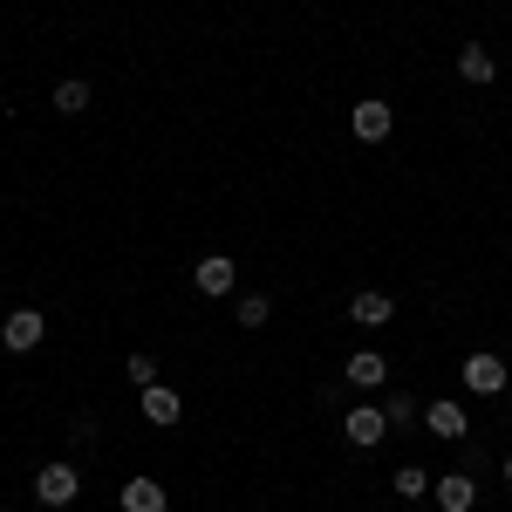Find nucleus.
I'll use <instances>...</instances> for the list:
<instances>
[{
    "mask_svg": "<svg viewBox=\"0 0 512 512\" xmlns=\"http://www.w3.org/2000/svg\"><path fill=\"white\" fill-rule=\"evenodd\" d=\"M35 499H41V506H76V499H82V472L69 465V458L41 465V472H35Z\"/></svg>",
    "mask_w": 512,
    "mask_h": 512,
    "instance_id": "nucleus-1",
    "label": "nucleus"
},
{
    "mask_svg": "<svg viewBox=\"0 0 512 512\" xmlns=\"http://www.w3.org/2000/svg\"><path fill=\"white\" fill-rule=\"evenodd\" d=\"M342 437H349L355 451H376V444L390 437V417H383V403H349V417H342Z\"/></svg>",
    "mask_w": 512,
    "mask_h": 512,
    "instance_id": "nucleus-2",
    "label": "nucleus"
},
{
    "mask_svg": "<svg viewBox=\"0 0 512 512\" xmlns=\"http://www.w3.org/2000/svg\"><path fill=\"white\" fill-rule=\"evenodd\" d=\"M349 130L362 137V144H383V137L396 130V110L383 103V96H362V103L349 110Z\"/></svg>",
    "mask_w": 512,
    "mask_h": 512,
    "instance_id": "nucleus-3",
    "label": "nucleus"
},
{
    "mask_svg": "<svg viewBox=\"0 0 512 512\" xmlns=\"http://www.w3.org/2000/svg\"><path fill=\"white\" fill-rule=\"evenodd\" d=\"M41 335H48V315H41V308H14V315L0 321V342H7L14 355L41 349Z\"/></svg>",
    "mask_w": 512,
    "mask_h": 512,
    "instance_id": "nucleus-4",
    "label": "nucleus"
},
{
    "mask_svg": "<svg viewBox=\"0 0 512 512\" xmlns=\"http://www.w3.org/2000/svg\"><path fill=\"white\" fill-rule=\"evenodd\" d=\"M431 499H437V512H472L478 506V478L472 472H437Z\"/></svg>",
    "mask_w": 512,
    "mask_h": 512,
    "instance_id": "nucleus-5",
    "label": "nucleus"
},
{
    "mask_svg": "<svg viewBox=\"0 0 512 512\" xmlns=\"http://www.w3.org/2000/svg\"><path fill=\"white\" fill-rule=\"evenodd\" d=\"M458 376H465V390H472V396H499V390H506V362H499L492 349L465 355V369H458Z\"/></svg>",
    "mask_w": 512,
    "mask_h": 512,
    "instance_id": "nucleus-6",
    "label": "nucleus"
},
{
    "mask_svg": "<svg viewBox=\"0 0 512 512\" xmlns=\"http://www.w3.org/2000/svg\"><path fill=\"white\" fill-rule=\"evenodd\" d=\"M424 431L444 437V444H458V437L472 431V417H465V403H458V396H444V403H431V410H424Z\"/></svg>",
    "mask_w": 512,
    "mask_h": 512,
    "instance_id": "nucleus-7",
    "label": "nucleus"
},
{
    "mask_svg": "<svg viewBox=\"0 0 512 512\" xmlns=\"http://www.w3.org/2000/svg\"><path fill=\"white\" fill-rule=\"evenodd\" d=\"M233 280H239V267L226 260V253H205V260L192 267V287H198V294H212V301H219V294H233Z\"/></svg>",
    "mask_w": 512,
    "mask_h": 512,
    "instance_id": "nucleus-8",
    "label": "nucleus"
},
{
    "mask_svg": "<svg viewBox=\"0 0 512 512\" xmlns=\"http://www.w3.org/2000/svg\"><path fill=\"white\" fill-rule=\"evenodd\" d=\"M342 369H349V383H355V390H383V383H390V362H383L376 349H355L349 362H342Z\"/></svg>",
    "mask_w": 512,
    "mask_h": 512,
    "instance_id": "nucleus-9",
    "label": "nucleus"
},
{
    "mask_svg": "<svg viewBox=\"0 0 512 512\" xmlns=\"http://www.w3.org/2000/svg\"><path fill=\"white\" fill-rule=\"evenodd\" d=\"M349 321H355V328H390V321H396L390 294H376V287H369V294H355V301H349Z\"/></svg>",
    "mask_w": 512,
    "mask_h": 512,
    "instance_id": "nucleus-10",
    "label": "nucleus"
},
{
    "mask_svg": "<svg viewBox=\"0 0 512 512\" xmlns=\"http://www.w3.org/2000/svg\"><path fill=\"white\" fill-rule=\"evenodd\" d=\"M117 506L123 512H164V485H158V478H123Z\"/></svg>",
    "mask_w": 512,
    "mask_h": 512,
    "instance_id": "nucleus-11",
    "label": "nucleus"
},
{
    "mask_svg": "<svg viewBox=\"0 0 512 512\" xmlns=\"http://www.w3.org/2000/svg\"><path fill=\"white\" fill-rule=\"evenodd\" d=\"M458 76L472 82V89H485V82L499 76V69H492V48H485V41H465V48H458Z\"/></svg>",
    "mask_w": 512,
    "mask_h": 512,
    "instance_id": "nucleus-12",
    "label": "nucleus"
},
{
    "mask_svg": "<svg viewBox=\"0 0 512 512\" xmlns=\"http://www.w3.org/2000/svg\"><path fill=\"white\" fill-rule=\"evenodd\" d=\"M178 410H185V396H178V390H164V383L144 390V417H151V424H178Z\"/></svg>",
    "mask_w": 512,
    "mask_h": 512,
    "instance_id": "nucleus-13",
    "label": "nucleus"
},
{
    "mask_svg": "<svg viewBox=\"0 0 512 512\" xmlns=\"http://www.w3.org/2000/svg\"><path fill=\"white\" fill-rule=\"evenodd\" d=\"M48 103H55V110H62V117H82V110H89V82H82V76L55 82V96H48Z\"/></svg>",
    "mask_w": 512,
    "mask_h": 512,
    "instance_id": "nucleus-14",
    "label": "nucleus"
},
{
    "mask_svg": "<svg viewBox=\"0 0 512 512\" xmlns=\"http://www.w3.org/2000/svg\"><path fill=\"white\" fill-rule=\"evenodd\" d=\"M431 478L437 472H424V465H403V472H390V485H396V499H424V492H431Z\"/></svg>",
    "mask_w": 512,
    "mask_h": 512,
    "instance_id": "nucleus-15",
    "label": "nucleus"
},
{
    "mask_svg": "<svg viewBox=\"0 0 512 512\" xmlns=\"http://www.w3.org/2000/svg\"><path fill=\"white\" fill-rule=\"evenodd\" d=\"M239 328H267V321H274V301H267V294H239Z\"/></svg>",
    "mask_w": 512,
    "mask_h": 512,
    "instance_id": "nucleus-16",
    "label": "nucleus"
},
{
    "mask_svg": "<svg viewBox=\"0 0 512 512\" xmlns=\"http://www.w3.org/2000/svg\"><path fill=\"white\" fill-rule=\"evenodd\" d=\"M383 417H390V424H417V396L390 390V396H383Z\"/></svg>",
    "mask_w": 512,
    "mask_h": 512,
    "instance_id": "nucleus-17",
    "label": "nucleus"
},
{
    "mask_svg": "<svg viewBox=\"0 0 512 512\" xmlns=\"http://www.w3.org/2000/svg\"><path fill=\"white\" fill-rule=\"evenodd\" d=\"M123 369H130V383H137V390H151V383H158V355H130V362H123Z\"/></svg>",
    "mask_w": 512,
    "mask_h": 512,
    "instance_id": "nucleus-18",
    "label": "nucleus"
},
{
    "mask_svg": "<svg viewBox=\"0 0 512 512\" xmlns=\"http://www.w3.org/2000/svg\"><path fill=\"white\" fill-rule=\"evenodd\" d=\"M506 485H512V458H506Z\"/></svg>",
    "mask_w": 512,
    "mask_h": 512,
    "instance_id": "nucleus-19",
    "label": "nucleus"
}]
</instances>
